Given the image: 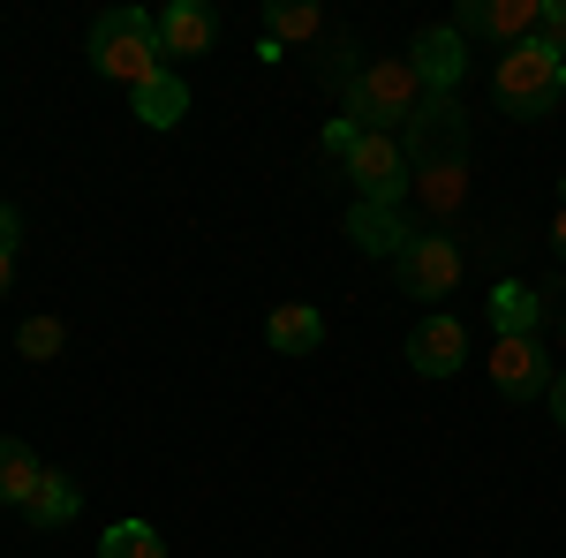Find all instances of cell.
<instances>
[{
	"instance_id": "obj_22",
	"label": "cell",
	"mask_w": 566,
	"mask_h": 558,
	"mask_svg": "<svg viewBox=\"0 0 566 558\" xmlns=\"http://www.w3.org/2000/svg\"><path fill=\"white\" fill-rule=\"evenodd\" d=\"M355 136H370V129H355L348 114H340V122H325V159H348V151H355Z\"/></svg>"
},
{
	"instance_id": "obj_14",
	"label": "cell",
	"mask_w": 566,
	"mask_h": 558,
	"mask_svg": "<svg viewBox=\"0 0 566 558\" xmlns=\"http://www.w3.org/2000/svg\"><path fill=\"white\" fill-rule=\"evenodd\" d=\"M264 340L280 347V355H317V347H325V309H310V302H280V309L264 317Z\"/></svg>"
},
{
	"instance_id": "obj_5",
	"label": "cell",
	"mask_w": 566,
	"mask_h": 558,
	"mask_svg": "<svg viewBox=\"0 0 566 558\" xmlns=\"http://www.w3.org/2000/svg\"><path fill=\"white\" fill-rule=\"evenodd\" d=\"M348 181L363 189V204H400L408 189H416V173H408V151H400V136H355V151L340 159Z\"/></svg>"
},
{
	"instance_id": "obj_12",
	"label": "cell",
	"mask_w": 566,
	"mask_h": 558,
	"mask_svg": "<svg viewBox=\"0 0 566 558\" xmlns=\"http://www.w3.org/2000/svg\"><path fill=\"white\" fill-rule=\"evenodd\" d=\"M219 39V15L205 0H175V8H159V53H175V61H197V53H212Z\"/></svg>"
},
{
	"instance_id": "obj_15",
	"label": "cell",
	"mask_w": 566,
	"mask_h": 558,
	"mask_svg": "<svg viewBox=\"0 0 566 558\" xmlns=\"http://www.w3.org/2000/svg\"><path fill=\"white\" fill-rule=\"evenodd\" d=\"M129 98H136V122H144V129H175L181 114H189V84H181L175 69H159V76L136 84Z\"/></svg>"
},
{
	"instance_id": "obj_28",
	"label": "cell",
	"mask_w": 566,
	"mask_h": 558,
	"mask_svg": "<svg viewBox=\"0 0 566 558\" xmlns=\"http://www.w3.org/2000/svg\"><path fill=\"white\" fill-rule=\"evenodd\" d=\"M559 204H566V181H559Z\"/></svg>"
},
{
	"instance_id": "obj_4",
	"label": "cell",
	"mask_w": 566,
	"mask_h": 558,
	"mask_svg": "<svg viewBox=\"0 0 566 558\" xmlns=\"http://www.w3.org/2000/svg\"><path fill=\"white\" fill-rule=\"evenodd\" d=\"M400 151H408V173H423V167H469V114H461V98L431 91V98L416 106L408 136H400Z\"/></svg>"
},
{
	"instance_id": "obj_21",
	"label": "cell",
	"mask_w": 566,
	"mask_h": 558,
	"mask_svg": "<svg viewBox=\"0 0 566 558\" xmlns=\"http://www.w3.org/2000/svg\"><path fill=\"white\" fill-rule=\"evenodd\" d=\"M15 355H23V362H53V355H61V317H23Z\"/></svg>"
},
{
	"instance_id": "obj_27",
	"label": "cell",
	"mask_w": 566,
	"mask_h": 558,
	"mask_svg": "<svg viewBox=\"0 0 566 558\" xmlns=\"http://www.w3.org/2000/svg\"><path fill=\"white\" fill-rule=\"evenodd\" d=\"M552 415L566 423V378H552Z\"/></svg>"
},
{
	"instance_id": "obj_2",
	"label": "cell",
	"mask_w": 566,
	"mask_h": 558,
	"mask_svg": "<svg viewBox=\"0 0 566 558\" xmlns=\"http://www.w3.org/2000/svg\"><path fill=\"white\" fill-rule=\"evenodd\" d=\"M91 69L98 76H114V84H151L159 69H167V53H159V15H144V8H106L98 23H91Z\"/></svg>"
},
{
	"instance_id": "obj_6",
	"label": "cell",
	"mask_w": 566,
	"mask_h": 558,
	"mask_svg": "<svg viewBox=\"0 0 566 558\" xmlns=\"http://www.w3.org/2000/svg\"><path fill=\"white\" fill-rule=\"evenodd\" d=\"M392 272H400V287L416 302H446L461 287V242H453V234H416Z\"/></svg>"
},
{
	"instance_id": "obj_1",
	"label": "cell",
	"mask_w": 566,
	"mask_h": 558,
	"mask_svg": "<svg viewBox=\"0 0 566 558\" xmlns=\"http://www.w3.org/2000/svg\"><path fill=\"white\" fill-rule=\"evenodd\" d=\"M491 91H499V106L514 122H544V114H559V98H566V53L544 39L506 45L499 69H491Z\"/></svg>"
},
{
	"instance_id": "obj_19",
	"label": "cell",
	"mask_w": 566,
	"mask_h": 558,
	"mask_svg": "<svg viewBox=\"0 0 566 558\" xmlns=\"http://www.w3.org/2000/svg\"><path fill=\"white\" fill-rule=\"evenodd\" d=\"M98 558H167V536H159L151 520H114V528L98 536Z\"/></svg>"
},
{
	"instance_id": "obj_17",
	"label": "cell",
	"mask_w": 566,
	"mask_h": 558,
	"mask_svg": "<svg viewBox=\"0 0 566 558\" xmlns=\"http://www.w3.org/2000/svg\"><path fill=\"white\" fill-rule=\"evenodd\" d=\"M76 506H84V483H69L61 468H45V483L31 491L23 520H31V528H61V520H76Z\"/></svg>"
},
{
	"instance_id": "obj_7",
	"label": "cell",
	"mask_w": 566,
	"mask_h": 558,
	"mask_svg": "<svg viewBox=\"0 0 566 558\" xmlns=\"http://www.w3.org/2000/svg\"><path fill=\"white\" fill-rule=\"evenodd\" d=\"M544 23V0H469L461 8V39H499V45H528Z\"/></svg>"
},
{
	"instance_id": "obj_25",
	"label": "cell",
	"mask_w": 566,
	"mask_h": 558,
	"mask_svg": "<svg viewBox=\"0 0 566 558\" xmlns=\"http://www.w3.org/2000/svg\"><path fill=\"white\" fill-rule=\"evenodd\" d=\"M8 280H15V250H0V302H8Z\"/></svg>"
},
{
	"instance_id": "obj_11",
	"label": "cell",
	"mask_w": 566,
	"mask_h": 558,
	"mask_svg": "<svg viewBox=\"0 0 566 558\" xmlns=\"http://www.w3.org/2000/svg\"><path fill=\"white\" fill-rule=\"evenodd\" d=\"M348 242L363 250V257H392L400 264V250L416 242V227L400 219V204H363V197H355L348 204Z\"/></svg>"
},
{
	"instance_id": "obj_9",
	"label": "cell",
	"mask_w": 566,
	"mask_h": 558,
	"mask_svg": "<svg viewBox=\"0 0 566 558\" xmlns=\"http://www.w3.org/2000/svg\"><path fill=\"white\" fill-rule=\"evenodd\" d=\"M408 69L423 76V91H461V76H469V39L461 31H446V23H431V31H416V45H408Z\"/></svg>"
},
{
	"instance_id": "obj_3",
	"label": "cell",
	"mask_w": 566,
	"mask_h": 558,
	"mask_svg": "<svg viewBox=\"0 0 566 558\" xmlns=\"http://www.w3.org/2000/svg\"><path fill=\"white\" fill-rule=\"evenodd\" d=\"M423 98H431V91H423V76H416L408 61H363V76L340 91V114H348L355 129H378V136H386L392 122L408 129Z\"/></svg>"
},
{
	"instance_id": "obj_16",
	"label": "cell",
	"mask_w": 566,
	"mask_h": 558,
	"mask_svg": "<svg viewBox=\"0 0 566 558\" xmlns=\"http://www.w3.org/2000/svg\"><path fill=\"white\" fill-rule=\"evenodd\" d=\"M39 483H45V461L23 438H0V506H31Z\"/></svg>"
},
{
	"instance_id": "obj_10",
	"label": "cell",
	"mask_w": 566,
	"mask_h": 558,
	"mask_svg": "<svg viewBox=\"0 0 566 558\" xmlns=\"http://www.w3.org/2000/svg\"><path fill=\"white\" fill-rule=\"evenodd\" d=\"M491 386L506 392V400H536V392H552L544 340H499V347H491Z\"/></svg>"
},
{
	"instance_id": "obj_23",
	"label": "cell",
	"mask_w": 566,
	"mask_h": 558,
	"mask_svg": "<svg viewBox=\"0 0 566 558\" xmlns=\"http://www.w3.org/2000/svg\"><path fill=\"white\" fill-rule=\"evenodd\" d=\"M536 39L566 53V0H544V23H536Z\"/></svg>"
},
{
	"instance_id": "obj_24",
	"label": "cell",
	"mask_w": 566,
	"mask_h": 558,
	"mask_svg": "<svg viewBox=\"0 0 566 558\" xmlns=\"http://www.w3.org/2000/svg\"><path fill=\"white\" fill-rule=\"evenodd\" d=\"M23 242V219H15V204H0V250H15Z\"/></svg>"
},
{
	"instance_id": "obj_13",
	"label": "cell",
	"mask_w": 566,
	"mask_h": 558,
	"mask_svg": "<svg viewBox=\"0 0 566 558\" xmlns=\"http://www.w3.org/2000/svg\"><path fill=\"white\" fill-rule=\"evenodd\" d=\"M536 325H544V295L522 287V280H499L491 287V333L499 340H536Z\"/></svg>"
},
{
	"instance_id": "obj_8",
	"label": "cell",
	"mask_w": 566,
	"mask_h": 558,
	"mask_svg": "<svg viewBox=\"0 0 566 558\" xmlns=\"http://www.w3.org/2000/svg\"><path fill=\"white\" fill-rule=\"evenodd\" d=\"M408 362H416V378H453V370L469 362V333H461V317H453V309H431V317L408 333Z\"/></svg>"
},
{
	"instance_id": "obj_26",
	"label": "cell",
	"mask_w": 566,
	"mask_h": 558,
	"mask_svg": "<svg viewBox=\"0 0 566 558\" xmlns=\"http://www.w3.org/2000/svg\"><path fill=\"white\" fill-rule=\"evenodd\" d=\"M552 250L566 257V204H559V219H552Z\"/></svg>"
},
{
	"instance_id": "obj_18",
	"label": "cell",
	"mask_w": 566,
	"mask_h": 558,
	"mask_svg": "<svg viewBox=\"0 0 566 558\" xmlns=\"http://www.w3.org/2000/svg\"><path fill=\"white\" fill-rule=\"evenodd\" d=\"M416 197H423L438 219H453L461 204H469V167H423L416 173Z\"/></svg>"
},
{
	"instance_id": "obj_20",
	"label": "cell",
	"mask_w": 566,
	"mask_h": 558,
	"mask_svg": "<svg viewBox=\"0 0 566 558\" xmlns=\"http://www.w3.org/2000/svg\"><path fill=\"white\" fill-rule=\"evenodd\" d=\"M325 31V15L303 8V0H280V8H264V39H317Z\"/></svg>"
}]
</instances>
